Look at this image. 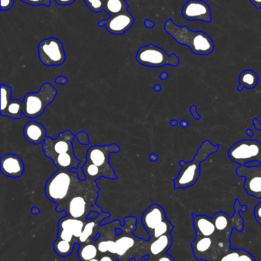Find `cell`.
<instances>
[{"instance_id": "47", "label": "cell", "mask_w": 261, "mask_h": 261, "mask_svg": "<svg viewBox=\"0 0 261 261\" xmlns=\"http://www.w3.org/2000/svg\"><path fill=\"white\" fill-rule=\"evenodd\" d=\"M246 133L247 135H249V136H254V132H253V130L251 129H247Z\"/></svg>"}, {"instance_id": "37", "label": "cell", "mask_w": 261, "mask_h": 261, "mask_svg": "<svg viewBox=\"0 0 261 261\" xmlns=\"http://www.w3.org/2000/svg\"><path fill=\"white\" fill-rule=\"evenodd\" d=\"M254 214L256 221L260 225L261 228V202L256 205L255 208H254Z\"/></svg>"}, {"instance_id": "50", "label": "cell", "mask_w": 261, "mask_h": 261, "mask_svg": "<svg viewBox=\"0 0 261 261\" xmlns=\"http://www.w3.org/2000/svg\"><path fill=\"white\" fill-rule=\"evenodd\" d=\"M104 1H105V2H106V0H104Z\"/></svg>"}, {"instance_id": "23", "label": "cell", "mask_w": 261, "mask_h": 261, "mask_svg": "<svg viewBox=\"0 0 261 261\" xmlns=\"http://www.w3.org/2000/svg\"><path fill=\"white\" fill-rule=\"evenodd\" d=\"M1 113V116L13 119H19L24 114V107L22 102L18 99H12L8 105L7 108Z\"/></svg>"}, {"instance_id": "10", "label": "cell", "mask_w": 261, "mask_h": 261, "mask_svg": "<svg viewBox=\"0 0 261 261\" xmlns=\"http://www.w3.org/2000/svg\"><path fill=\"white\" fill-rule=\"evenodd\" d=\"M38 57L44 65H62L66 61L64 46L56 38H49L42 40L38 45Z\"/></svg>"}, {"instance_id": "31", "label": "cell", "mask_w": 261, "mask_h": 261, "mask_svg": "<svg viewBox=\"0 0 261 261\" xmlns=\"http://www.w3.org/2000/svg\"><path fill=\"white\" fill-rule=\"evenodd\" d=\"M240 249H231L228 254L222 257L219 261H238Z\"/></svg>"}, {"instance_id": "29", "label": "cell", "mask_w": 261, "mask_h": 261, "mask_svg": "<svg viewBox=\"0 0 261 261\" xmlns=\"http://www.w3.org/2000/svg\"><path fill=\"white\" fill-rule=\"evenodd\" d=\"M84 1L89 9L95 13H99L104 11V4H105L104 0H84Z\"/></svg>"}, {"instance_id": "42", "label": "cell", "mask_w": 261, "mask_h": 261, "mask_svg": "<svg viewBox=\"0 0 261 261\" xmlns=\"http://www.w3.org/2000/svg\"><path fill=\"white\" fill-rule=\"evenodd\" d=\"M144 25L146 26V28L147 29H152V28L154 27L155 23L153 22V21L150 19H146L144 20Z\"/></svg>"}, {"instance_id": "21", "label": "cell", "mask_w": 261, "mask_h": 261, "mask_svg": "<svg viewBox=\"0 0 261 261\" xmlns=\"http://www.w3.org/2000/svg\"><path fill=\"white\" fill-rule=\"evenodd\" d=\"M239 86L238 87V90L239 92H242L244 89L253 90L258 84V75L252 70H244L239 76Z\"/></svg>"}, {"instance_id": "27", "label": "cell", "mask_w": 261, "mask_h": 261, "mask_svg": "<svg viewBox=\"0 0 261 261\" xmlns=\"http://www.w3.org/2000/svg\"><path fill=\"white\" fill-rule=\"evenodd\" d=\"M173 228H174V226H173V224L168 219H165L160 225H158L153 230V232L150 236V238L156 239L161 237V236H165V234H171V231H173Z\"/></svg>"}, {"instance_id": "44", "label": "cell", "mask_w": 261, "mask_h": 261, "mask_svg": "<svg viewBox=\"0 0 261 261\" xmlns=\"http://www.w3.org/2000/svg\"><path fill=\"white\" fill-rule=\"evenodd\" d=\"M257 9H260L261 8V0H249Z\"/></svg>"}, {"instance_id": "33", "label": "cell", "mask_w": 261, "mask_h": 261, "mask_svg": "<svg viewBox=\"0 0 261 261\" xmlns=\"http://www.w3.org/2000/svg\"><path fill=\"white\" fill-rule=\"evenodd\" d=\"M58 238V239H61V240L66 241V242H73V239L75 238V236H73L72 233L67 231V230L59 229Z\"/></svg>"}, {"instance_id": "2", "label": "cell", "mask_w": 261, "mask_h": 261, "mask_svg": "<svg viewBox=\"0 0 261 261\" xmlns=\"http://www.w3.org/2000/svg\"><path fill=\"white\" fill-rule=\"evenodd\" d=\"M120 150L119 146L115 144L90 147L87 150L86 163L82 167L86 179L92 182H95L101 177L117 179L113 167L109 163V156L110 153H118Z\"/></svg>"}, {"instance_id": "13", "label": "cell", "mask_w": 261, "mask_h": 261, "mask_svg": "<svg viewBox=\"0 0 261 261\" xmlns=\"http://www.w3.org/2000/svg\"><path fill=\"white\" fill-rule=\"evenodd\" d=\"M134 17L130 12H123L118 15L110 16L106 20H101L98 23L99 27L105 26L110 34L121 35L128 32L134 24Z\"/></svg>"}, {"instance_id": "15", "label": "cell", "mask_w": 261, "mask_h": 261, "mask_svg": "<svg viewBox=\"0 0 261 261\" xmlns=\"http://www.w3.org/2000/svg\"><path fill=\"white\" fill-rule=\"evenodd\" d=\"M165 219H167V215L163 208L158 204H153L144 212L141 222L150 236L153 230Z\"/></svg>"}, {"instance_id": "32", "label": "cell", "mask_w": 261, "mask_h": 261, "mask_svg": "<svg viewBox=\"0 0 261 261\" xmlns=\"http://www.w3.org/2000/svg\"><path fill=\"white\" fill-rule=\"evenodd\" d=\"M20 1L33 6H44L45 7H50L51 6L50 0H20Z\"/></svg>"}, {"instance_id": "41", "label": "cell", "mask_w": 261, "mask_h": 261, "mask_svg": "<svg viewBox=\"0 0 261 261\" xmlns=\"http://www.w3.org/2000/svg\"><path fill=\"white\" fill-rule=\"evenodd\" d=\"M55 3L61 6H70L72 3H75L76 0H54Z\"/></svg>"}, {"instance_id": "49", "label": "cell", "mask_w": 261, "mask_h": 261, "mask_svg": "<svg viewBox=\"0 0 261 261\" xmlns=\"http://www.w3.org/2000/svg\"><path fill=\"white\" fill-rule=\"evenodd\" d=\"M89 261H100V260H98V259L95 258V259H93V260H90Z\"/></svg>"}, {"instance_id": "24", "label": "cell", "mask_w": 261, "mask_h": 261, "mask_svg": "<svg viewBox=\"0 0 261 261\" xmlns=\"http://www.w3.org/2000/svg\"><path fill=\"white\" fill-rule=\"evenodd\" d=\"M75 244L72 242H66V241L61 240L60 239H57V240L54 242V251L56 253L57 255L59 257H68L73 252L75 248Z\"/></svg>"}, {"instance_id": "11", "label": "cell", "mask_w": 261, "mask_h": 261, "mask_svg": "<svg viewBox=\"0 0 261 261\" xmlns=\"http://www.w3.org/2000/svg\"><path fill=\"white\" fill-rule=\"evenodd\" d=\"M239 177H245V189L247 194L257 199H261V164L260 165L246 167L240 165L236 169Z\"/></svg>"}, {"instance_id": "39", "label": "cell", "mask_w": 261, "mask_h": 261, "mask_svg": "<svg viewBox=\"0 0 261 261\" xmlns=\"http://www.w3.org/2000/svg\"><path fill=\"white\" fill-rule=\"evenodd\" d=\"M190 113H191L192 116L196 120H200L201 116H199V113H197V107L196 106L193 105L190 107Z\"/></svg>"}, {"instance_id": "18", "label": "cell", "mask_w": 261, "mask_h": 261, "mask_svg": "<svg viewBox=\"0 0 261 261\" xmlns=\"http://www.w3.org/2000/svg\"><path fill=\"white\" fill-rule=\"evenodd\" d=\"M193 217V226L196 236L202 237H211L216 232V226L212 218L208 217L205 215H196L192 213Z\"/></svg>"}, {"instance_id": "46", "label": "cell", "mask_w": 261, "mask_h": 261, "mask_svg": "<svg viewBox=\"0 0 261 261\" xmlns=\"http://www.w3.org/2000/svg\"><path fill=\"white\" fill-rule=\"evenodd\" d=\"M180 125L182 127V128H185L188 126V122L186 120H182V122H180Z\"/></svg>"}, {"instance_id": "25", "label": "cell", "mask_w": 261, "mask_h": 261, "mask_svg": "<svg viewBox=\"0 0 261 261\" xmlns=\"http://www.w3.org/2000/svg\"><path fill=\"white\" fill-rule=\"evenodd\" d=\"M98 249L93 244L81 245L78 248V257L81 261H89L98 257Z\"/></svg>"}, {"instance_id": "45", "label": "cell", "mask_w": 261, "mask_h": 261, "mask_svg": "<svg viewBox=\"0 0 261 261\" xmlns=\"http://www.w3.org/2000/svg\"><path fill=\"white\" fill-rule=\"evenodd\" d=\"M100 261H116V260L113 258V257H110V256L106 255L103 256V257L100 259Z\"/></svg>"}, {"instance_id": "12", "label": "cell", "mask_w": 261, "mask_h": 261, "mask_svg": "<svg viewBox=\"0 0 261 261\" xmlns=\"http://www.w3.org/2000/svg\"><path fill=\"white\" fill-rule=\"evenodd\" d=\"M182 16L188 21H212L209 5L203 0H188L182 9Z\"/></svg>"}, {"instance_id": "3", "label": "cell", "mask_w": 261, "mask_h": 261, "mask_svg": "<svg viewBox=\"0 0 261 261\" xmlns=\"http://www.w3.org/2000/svg\"><path fill=\"white\" fill-rule=\"evenodd\" d=\"M164 29L176 42L189 47L195 55L207 56L214 51V41L205 32H193L186 25L178 26L171 18L165 21Z\"/></svg>"}, {"instance_id": "5", "label": "cell", "mask_w": 261, "mask_h": 261, "mask_svg": "<svg viewBox=\"0 0 261 261\" xmlns=\"http://www.w3.org/2000/svg\"><path fill=\"white\" fill-rule=\"evenodd\" d=\"M219 147L220 144L214 145L211 141L206 140L199 147L193 161L186 162L181 160L179 165L182 169L178 176L173 179L175 190L189 188L196 184L201 176V164L206 161L210 155L216 153Z\"/></svg>"}, {"instance_id": "40", "label": "cell", "mask_w": 261, "mask_h": 261, "mask_svg": "<svg viewBox=\"0 0 261 261\" xmlns=\"http://www.w3.org/2000/svg\"><path fill=\"white\" fill-rule=\"evenodd\" d=\"M108 252L111 253V254H116V242L108 241Z\"/></svg>"}, {"instance_id": "17", "label": "cell", "mask_w": 261, "mask_h": 261, "mask_svg": "<svg viewBox=\"0 0 261 261\" xmlns=\"http://www.w3.org/2000/svg\"><path fill=\"white\" fill-rule=\"evenodd\" d=\"M23 135L30 144H40L47 138V130L41 123L32 120L25 125Z\"/></svg>"}, {"instance_id": "19", "label": "cell", "mask_w": 261, "mask_h": 261, "mask_svg": "<svg viewBox=\"0 0 261 261\" xmlns=\"http://www.w3.org/2000/svg\"><path fill=\"white\" fill-rule=\"evenodd\" d=\"M84 221L79 219H74V218L66 216V217L61 219L58 222V228L59 229L67 230L73 234L75 238L79 239L84 229Z\"/></svg>"}, {"instance_id": "8", "label": "cell", "mask_w": 261, "mask_h": 261, "mask_svg": "<svg viewBox=\"0 0 261 261\" xmlns=\"http://www.w3.org/2000/svg\"><path fill=\"white\" fill-rule=\"evenodd\" d=\"M228 156L233 162L245 165L253 161L261 164V144L257 140L243 139L230 147Z\"/></svg>"}, {"instance_id": "14", "label": "cell", "mask_w": 261, "mask_h": 261, "mask_svg": "<svg viewBox=\"0 0 261 261\" xmlns=\"http://www.w3.org/2000/svg\"><path fill=\"white\" fill-rule=\"evenodd\" d=\"M0 170L2 173L8 177H21L24 173V164L18 155L7 153L1 156Z\"/></svg>"}, {"instance_id": "34", "label": "cell", "mask_w": 261, "mask_h": 261, "mask_svg": "<svg viewBox=\"0 0 261 261\" xmlns=\"http://www.w3.org/2000/svg\"><path fill=\"white\" fill-rule=\"evenodd\" d=\"M238 261H256L254 256L246 250L240 249Z\"/></svg>"}, {"instance_id": "22", "label": "cell", "mask_w": 261, "mask_h": 261, "mask_svg": "<svg viewBox=\"0 0 261 261\" xmlns=\"http://www.w3.org/2000/svg\"><path fill=\"white\" fill-rule=\"evenodd\" d=\"M129 6L126 0H106L104 12L110 16L118 15L128 11Z\"/></svg>"}, {"instance_id": "16", "label": "cell", "mask_w": 261, "mask_h": 261, "mask_svg": "<svg viewBox=\"0 0 261 261\" xmlns=\"http://www.w3.org/2000/svg\"><path fill=\"white\" fill-rule=\"evenodd\" d=\"M192 249L195 257L199 260L212 261L213 238L196 236L192 242Z\"/></svg>"}, {"instance_id": "4", "label": "cell", "mask_w": 261, "mask_h": 261, "mask_svg": "<svg viewBox=\"0 0 261 261\" xmlns=\"http://www.w3.org/2000/svg\"><path fill=\"white\" fill-rule=\"evenodd\" d=\"M84 180L79 179L76 172L58 170L46 182L44 189L46 197L58 204L57 208L61 207L73 193L82 187Z\"/></svg>"}, {"instance_id": "6", "label": "cell", "mask_w": 261, "mask_h": 261, "mask_svg": "<svg viewBox=\"0 0 261 261\" xmlns=\"http://www.w3.org/2000/svg\"><path fill=\"white\" fill-rule=\"evenodd\" d=\"M57 90L52 84L45 83L37 93H29L23 99L24 115L31 119H35L43 114L48 106L54 102Z\"/></svg>"}, {"instance_id": "35", "label": "cell", "mask_w": 261, "mask_h": 261, "mask_svg": "<svg viewBox=\"0 0 261 261\" xmlns=\"http://www.w3.org/2000/svg\"><path fill=\"white\" fill-rule=\"evenodd\" d=\"M145 261H176L175 259L170 254L165 253V254H160L157 256H151L149 257L148 260Z\"/></svg>"}, {"instance_id": "43", "label": "cell", "mask_w": 261, "mask_h": 261, "mask_svg": "<svg viewBox=\"0 0 261 261\" xmlns=\"http://www.w3.org/2000/svg\"><path fill=\"white\" fill-rule=\"evenodd\" d=\"M253 124H254V127H255L256 129L260 130L261 132V124L260 122H259L258 119H253Z\"/></svg>"}, {"instance_id": "36", "label": "cell", "mask_w": 261, "mask_h": 261, "mask_svg": "<svg viewBox=\"0 0 261 261\" xmlns=\"http://www.w3.org/2000/svg\"><path fill=\"white\" fill-rule=\"evenodd\" d=\"M13 6L14 0H1L0 9L2 11H7L13 7Z\"/></svg>"}, {"instance_id": "20", "label": "cell", "mask_w": 261, "mask_h": 261, "mask_svg": "<svg viewBox=\"0 0 261 261\" xmlns=\"http://www.w3.org/2000/svg\"><path fill=\"white\" fill-rule=\"evenodd\" d=\"M173 245L171 234H165L158 239H153L150 245V251L152 256L165 254L170 249Z\"/></svg>"}, {"instance_id": "26", "label": "cell", "mask_w": 261, "mask_h": 261, "mask_svg": "<svg viewBox=\"0 0 261 261\" xmlns=\"http://www.w3.org/2000/svg\"><path fill=\"white\" fill-rule=\"evenodd\" d=\"M134 244L135 241L133 238L127 237V236L120 238L116 241V254L118 256H124L128 250L134 245Z\"/></svg>"}, {"instance_id": "9", "label": "cell", "mask_w": 261, "mask_h": 261, "mask_svg": "<svg viewBox=\"0 0 261 261\" xmlns=\"http://www.w3.org/2000/svg\"><path fill=\"white\" fill-rule=\"evenodd\" d=\"M234 208V213L233 216H229L224 212H219L213 216L212 220L217 232L221 234H232L233 229H236L239 232L244 231L245 220L240 216V213H245L248 210V205H241L240 201L236 199Z\"/></svg>"}, {"instance_id": "28", "label": "cell", "mask_w": 261, "mask_h": 261, "mask_svg": "<svg viewBox=\"0 0 261 261\" xmlns=\"http://www.w3.org/2000/svg\"><path fill=\"white\" fill-rule=\"evenodd\" d=\"M12 95V88L6 84H1V113L4 112L7 108L11 99Z\"/></svg>"}, {"instance_id": "48", "label": "cell", "mask_w": 261, "mask_h": 261, "mask_svg": "<svg viewBox=\"0 0 261 261\" xmlns=\"http://www.w3.org/2000/svg\"><path fill=\"white\" fill-rule=\"evenodd\" d=\"M172 125H173V126H176V124H177V122L176 121H172L171 122Z\"/></svg>"}, {"instance_id": "38", "label": "cell", "mask_w": 261, "mask_h": 261, "mask_svg": "<svg viewBox=\"0 0 261 261\" xmlns=\"http://www.w3.org/2000/svg\"><path fill=\"white\" fill-rule=\"evenodd\" d=\"M98 251L101 253L108 252V241H103L98 245Z\"/></svg>"}, {"instance_id": "1", "label": "cell", "mask_w": 261, "mask_h": 261, "mask_svg": "<svg viewBox=\"0 0 261 261\" xmlns=\"http://www.w3.org/2000/svg\"><path fill=\"white\" fill-rule=\"evenodd\" d=\"M75 135L69 130L60 133L58 138L47 137L43 142L44 155L52 160L58 170H72L78 169L80 161L75 156L72 144Z\"/></svg>"}, {"instance_id": "7", "label": "cell", "mask_w": 261, "mask_h": 261, "mask_svg": "<svg viewBox=\"0 0 261 261\" xmlns=\"http://www.w3.org/2000/svg\"><path fill=\"white\" fill-rule=\"evenodd\" d=\"M136 60L141 65L154 68L165 65L177 67L180 64L177 55L175 54L168 55L163 49L153 44L140 47L136 54Z\"/></svg>"}, {"instance_id": "30", "label": "cell", "mask_w": 261, "mask_h": 261, "mask_svg": "<svg viewBox=\"0 0 261 261\" xmlns=\"http://www.w3.org/2000/svg\"><path fill=\"white\" fill-rule=\"evenodd\" d=\"M94 227L95 222H93V221H90V222L85 224L82 233H81V236H80L79 238L80 242H81V243H84V242L90 237L92 233H93Z\"/></svg>"}]
</instances>
